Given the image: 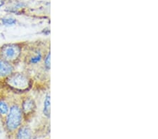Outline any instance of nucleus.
Returning <instances> with one entry per match:
<instances>
[{"instance_id": "obj_1", "label": "nucleus", "mask_w": 158, "mask_h": 139, "mask_svg": "<svg viewBox=\"0 0 158 139\" xmlns=\"http://www.w3.org/2000/svg\"><path fill=\"white\" fill-rule=\"evenodd\" d=\"M51 50L49 39L40 40L28 47L27 54L25 55V62L29 66H40L48 51Z\"/></svg>"}, {"instance_id": "obj_2", "label": "nucleus", "mask_w": 158, "mask_h": 139, "mask_svg": "<svg viewBox=\"0 0 158 139\" xmlns=\"http://www.w3.org/2000/svg\"><path fill=\"white\" fill-rule=\"evenodd\" d=\"M5 84L12 92L22 93L28 92L32 88L33 81L26 73L14 72L5 78Z\"/></svg>"}, {"instance_id": "obj_3", "label": "nucleus", "mask_w": 158, "mask_h": 139, "mask_svg": "<svg viewBox=\"0 0 158 139\" xmlns=\"http://www.w3.org/2000/svg\"><path fill=\"white\" fill-rule=\"evenodd\" d=\"M23 115L19 103H14L9 107V112L5 118L6 129L10 133H15L23 125Z\"/></svg>"}, {"instance_id": "obj_4", "label": "nucleus", "mask_w": 158, "mask_h": 139, "mask_svg": "<svg viewBox=\"0 0 158 139\" xmlns=\"http://www.w3.org/2000/svg\"><path fill=\"white\" fill-rule=\"evenodd\" d=\"M24 48V44L20 43L4 44L0 48V59L14 65V63H17L22 57Z\"/></svg>"}, {"instance_id": "obj_5", "label": "nucleus", "mask_w": 158, "mask_h": 139, "mask_svg": "<svg viewBox=\"0 0 158 139\" xmlns=\"http://www.w3.org/2000/svg\"><path fill=\"white\" fill-rule=\"evenodd\" d=\"M20 105L23 115L25 122H27L34 117L37 112V107L36 101L32 96H25L21 100Z\"/></svg>"}, {"instance_id": "obj_6", "label": "nucleus", "mask_w": 158, "mask_h": 139, "mask_svg": "<svg viewBox=\"0 0 158 139\" xmlns=\"http://www.w3.org/2000/svg\"><path fill=\"white\" fill-rule=\"evenodd\" d=\"M14 72V66L12 63L0 59V77L6 78Z\"/></svg>"}, {"instance_id": "obj_7", "label": "nucleus", "mask_w": 158, "mask_h": 139, "mask_svg": "<svg viewBox=\"0 0 158 139\" xmlns=\"http://www.w3.org/2000/svg\"><path fill=\"white\" fill-rule=\"evenodd\" d=\"M15 133V139H33L32 130L28 125H23Z\"/></svg>"}, {"instance_id": "obj_8", "label": "nucleus", "mask_w": 158, "mask_h": 139, "mask_svg": "<svg viewBox=\"0 0 158 139\" xmlns=\"http://www.w3.org/2000/svg\"><path fill=\"white\" fill-rule=\"evenodd\" d=\"M51 109V96L49 92L45 95L44 102H43L42 115L47 120H50V110Z\"/></svg>"}, {"instance_id": "obj_9", "label": "nucleus", "mask_w": 158, "mask_h": 139, "mask_svg": "<svg viewBox=\"0 0 158 139\" xmlns=\"http://www.w3.org/2000/svg\"><path fill=\"white\" fill-rule=\"evenodd\" d=\"M9 107L10 106L6 101L0 100V115L6 117V116L9 112Z\"/></svg>"}, {"instance_id": "obj_10", "label": "nucleus", "mask_w": 158, "mask_h": 139, "mask_svg": "<svg viewBox=\"0 0 158 139\" xmlns=\"http://www.w3.org/2000/svg\"><path fill=\"white\" fill-rule=\"evenodd\" d=\"M2 24L4 25H7V26H11V25H14L16 24L17 21L14 18L11 17H6L2 18Z\"/></svg>"}, {"instance_id": "obj_11", "label": "nucleus", "mask_w": 158, "mask_h": 139, "mask_svg": "<svg viewBox=\"0 0 158 139\" xmlns=\"http://www.w3.org/2000/svg\"><path fill=\"white\" fill-rule=\"evenodd\" d=\"M5 4V2L4 0H0V7H2Z\"/></svg>"}]
</instances>
